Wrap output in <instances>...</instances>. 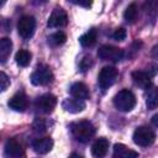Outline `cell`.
Segmentation results:
<instances>
[{
	"mask_svg": "<svg viewBox=\"0 0 158 158\" xmlns=\"http://www.w3.org/2000/svg\"><path fill=\"white\" fill-rule=\"evenodd\" d=\"M137 157H138V152L128 148L122 143H116L114 146L112 158H137Z\"/></svg>",
	"mask_w": 158,
	"mask_h": 158,
	"instance_id": "5bb4252c",
	"label": "cell"
},
{
	"mask_svg": "<svg viewBox=\"0 0 158 158\" xmlns=\"http://www.w3.org/2000/svg\"><path fill=\"white\" fill-rule=\"evenodd\" d=\"M152 123L158 127V114H156V115L152 117Z\"/></svg>",
	"mask_w": 158,
	"mask_h": 158,
	"instance_id": "f546056e",
	"label": "cell"
},
{
	"mask_svg": "<svg viewBox=\"0 0 158 158\" xmlns=\"http://www.w3.org/2000/svg\"><path fill=\"white\" fill-rule=\"evenodd\" d=\"M91 65H93V59H91L90 56H85V57L80 60V69H81L83 72L88 70Z\"/></svg>",
	"mask_w": 158,
	"mask_h": 158,
	"instance_id": "d4e9b609",
	"label": "cell"
},
{
	"mask_svg": "<svg viewBox=\"0 0 158 158\" xmlns=\"http://www.w3.org/2000/svg\"><path fill=\"white\" fill-rule=\"evenodd\" d=\"M53 81V73L48 65H38L36 70L31 74V83L37 86H43L48 85L49 83Z\"/></svg>",
	"mask_w": 158,
	"mask_h": 158,
	"instance_id": "3957f363",
	"label": "cell"
},
{
	"mask_svg": "<svg viewBox=\"0 0 158 158\" xmlns=\"http://www.w3.org/2000/svg\"><path fill=\"white\" fill-rule=\"evenodd\" d=\"M133 142L141 147H148L156 141V133L147 126H139L133 132Z\"/></svg>",
	"mask_w": 158,
	"mask_h": 158,
	"instance_id": "277c9868",
	"label": "cell"
},
{
	"mask_svg": "<svg viewBox=\"0 0 158 158\" xmlns=\"http://www.w3.org/2000/svg\"><path fill=\"white\" fill-rule=\"evenodd\" d=\"M57 105V98L52 94H43L35 101V107L42 114H51Z\"/></svg>",
	"mask_w": 158,
	"mask_h": 158,
	"instance_id": "52a82bcc",
	"label": "cell"
},
{
	"mask_svg": "<svg viewBox=\"0 0 158 158\" xmlns=\"http://www.w3.org/2000/svg\"><path fill=\"white\" fill-rule=\"evenodd\" d=\"M11 49H12V42L10 38L4 37L0 40V62L5 63L10 54H11Z\"/></svg>",
	"mask_w": 158,
	"mask_h": 158,
	"instance_id": "d6986e66",
	"label": "cell"
},
{
	"mask_svg": "<svg viewBox=\"0 0 158 158\" xmlns=\"http://www.w3.org/2000/svg\"><path fill=\"white\" fill-rule=\"evenodd\" d=\"M98 40V31L96 28H90L89 31H86L84 35L80 36L79 42L83 47H91L96 43Z\"/></svg>",
	"mask_w": 158,
	"mask_h": 158,
	"instance_id": "ffe728a7",
	"label": "cell"
},
{
	"mask_svg": "<svg viewBox=\"0 0 158 158\" xmlns=\"http://www.w3.org/2000/svg\"><path fill=\"white\" fill-rule=\"evenodd\" d=\"M32 148L37 154H46L53 148V139L51 137L37 138L33 141Z\"/></svg>",
	"mask_w": 158,
	"mask_h": 158,
	"instance_id": "7c38bea8",
	"label": "cell"
},
{
	"mask_svg": "<svg viewBox=\"0 0 158 158\" xmlns=\"http://www.w3.org/2000/svg\"><path fill=\"white\" fill-rule=\"evenodd\" d=\"M67 41V35L62 31H58V32H54L53 35H51L48 37V43L51 46H60L63 44L64 42Z\"/></svg>",
	"mask_w": 158,
	"mask_h": 158,
	"instance_id": "603a6c76",
	"label": "cell"
},
{
	"mask_svg": "<svg viewBox=\"0 0 158 158\" xmlns=\"http://www.w3.org/2000/svg\"><path fill=\"white\" fill-rule=\"evenodd\" d=\"M146 106L148 110L158 107V86H151L146 91Z\"/></svg>",
	"mask_w": 158,
	"mask_h": 158,
	"instance_id": "ac0fdd59",
	"label": "cell"
},
{
	"mask_svg": "<svg viewBox=\"0 0 158 158\" xmlns=\"http://www.w3.org/2000/svg\"><path fill=\"white\" fill-rule=\"evenodd\" d=\"M67 23H68L67 12L60 7H56L48 19L47 26L56 28V27H64V26H67Z\"/></svg>",
	"mask_w": 158,
	"mask_h": 158,
	"instance_id": "9c48e42d",
	"label": "cell"
},
{
	"mask_svg": "<svg viewBox=\"0 0 158 158\" xmlns=\"http://www.w3.org/2000/svg\"><path fill=\"white\" fill-rule=\"evenodd\" d=\"M73 4H75V5H80V6H85V7H89L90 5H91V2H89V1H86V2H83V1H72Z\"/></svg>",
	"mask_w": 158,
	"mask_h": 158,
	"instance_id": "f1b7e54d",
	"label": "cell"
},
{
	"mask_svg": "<svg viewBox=\"0 0 158 158\" xmlns=\"http://www.w3.org/2000/svg\"><path fill=\"white\" fill-rule=\"evenodd\" d=\"M126 35H127L126 30H125L123 27H120V28H116V30H115V32L112 33V37H114V40H116V41H123V40L126 38Z\"/></svg>",
	"mask_w": 158,
	"mask_h": 158,
	"instance_id": "cb8c5ba5",
	"label": "cell"
},
{
	"mask_svg": "<svg viewBox=\"0 0 158 158\" xmlns=\"http://www.w3.org/2000/svg\"><path fill=\"white\" fill-rule=\"evenodd\" d=\"M69 91H70V95H72L73 98L79 99V100H86V99H89V96H90V93H89L88 86H86L84 83H80V81L74 83V84L70 86Z\"/></svg>",
	"mask_w": 158,
	"mask_h": 158,
	"instance_id": "2e32d148",
	"label": "cell"
},
{
	"mask_svg": "<svg viewBox=\"0 0 158 158\" xmlns=\"http://www.w3.org/2000/svg\"><path fill=\"white\" fill-rule=\"evenodd\" d=\"M35 28H36V20H35L33 16H30V15L22 16L17 22L19 35L25 40L32 37V35L35 32Z\"/></svg>",
	"mask_w": 158,
	"mask_h": 158,
	"instance_id": "8992f818",
	"label": "cell"
},
{
	"mask_svg": "<svg viewBox=\"0 0 158 158\" xmlns=\"http://www.w3.org/2000/svg\"><path fill=\"white\" fill-rule=\"evenodd\" d=\"M114 105L117 110L128 112L136 106V96L131 90L122 89L114 96Z\"/></svg>",
	"mask_w": 158,
	"mask_h": 158,
	"instance_id": "7a4b0ae2",
	"label": "cell"
},
{
	"mask_svg": "<svg viewBox=\"0 0 158 158\" xmlns=\"http://www.w3.org/2000/svg\"><path fill=\"white\" fill-rule=\"evenodd\" d=\"M98 57L102 60L118 62L123 57V51L121 48L114 47V46H101L98 51Z\"/></svg>",
	"mask_w": 158,
	"mask_h": 158,
	"instance_id": "ba28073f",
	"label": "cell"
},
{
	"mask_svg": "<svg viewBox=\"0 0 158 158\" xmlns=\"http://www.w3.org/2000/svg\"><path fill=\"white\" fill-rule=\"evenodd\" d=\"M31 53L28 52V51H26V49H20L17 53H16V56H15V60H16V63L20 65V67H27L28 64H30V62H31Z\"/></svg>",
	"mask_w": 158,
	"mask_h": 158,
	"instance_id": "7402d4cb",
	"label": "cell"
},
{
	"mask_svg": "<svg viewBox=\"0 0 158 158\" xmlns=\"http://www.w3.org/2000/svg\"><path fill=\"white\" fill-rule=\"evenodd\" d=\"M107 149H109V141L101 137L94 142L91 147V153L95 158H104L107 153Z\"/></svg>",
	"mask_w": 158,
	"mask_h": 158,
	"instance_id": "e0dca14e",
	"label": "cell"
},
{
	"mask_svg": "<svg viewBox=\"0 0 158 158\" xmlns=\"http://www.w3.org/2000/svg\"><path fill=\"white\" fill-rule=\"evenodd\" d=\"M32 127H33V130L36 132H43V131H46V125H44V122H43L42 118H37L33 122V126Z\"/></svg>",
	"mask_w": 158,
	"mask_h": 158,
	"instance_id": "4316f807",
	"label": "cell"
},
{
	"mask_svg": "<svg viewBox=\"0 0 158 158\" xmlns=\"http://www.w3.org/2000/svg\"><path fill=\"white\" fill-rule=\"evenodd\" d=\"M0 81H1V85H0L1 91H5V90L7 89V86L10 85V79L7 78V75H6L4 72L0 73Z\"/></svg>",
	"mask_w": 158,
	"mask_h": 158,
	"instance_id": "484cf974",
	"label": "cell"
},
{
	"mask_svg": "<svg viewBox=\"0 0 158 158\" xmlns=\"http://www.w3.org/2000/svg\"><path fill=\"white\" fill-rule=\"evenodd\" d=\"M137 16H138V6H137V4L132 2V4H130L126 7L125 14H123V17H125V20L128 23H133L137 20Z\"/></svg>",
	"mask_w": 158,
	"mask_h": 158,
	"instance_id": "44dd1931",
	"label": "cell"
},
{
	"mask_svg": "<svg viewBox=\"0 0 158 158\" xmlns=\"http://www.w3.org/2000/svg\"><path fill=\"white\" fill-rule=\"evenodd\" d=\"M151 56H152L153 58L158 59V44H156V46L152 48V51H151Z\"/></svg>",
	"mask_w": 158,
	"mask_h": 158,
	"instance_id": "83f0119b",
	"label": "cell"
},
{
	"mask_svg": "<svg viewBox=\"0 0 158 158\" xmlns=\"http://www.w3.org/2000/svg\"><path fill=\"white\" fill-rule=\"evenodd\" d=\"M5 153L10 158H23L25 148L16 138H9L5 143Z\"/></svg>",
	"mask_w": 158,
	"mask_h": 158,
	"instance_id": "8fae6325",
	"label": "cell"
},
{
	"mask_svg": "<svg viewBox=\"0 0 158 158\" xmlns=\"http://www.w3.org/2000/svg\"><path fill=\"white\" fill-rule=\"evenodd\" d=\"M27 105H28V101L23 93H17L9 100V106L15 111L22 112L27 109Z\"/></svg>",
	"mask_w": 158,
	"mask_h": 158,
	"instance_id": "4fadbf2b",
	"label": "cell"
},
{
	"mask_svg": "<svg viewBox=\"0 0 158 158\" xmlns=\"http://www.w3.org/2000/svg\"><path fill=\"white\" fill-rule=\"evenodd\" d=\"M70 131L73 137L80 142V143H86L89 142L94 135H95V127L91 122L86 120H81L79 122H74L70 125Z\"/></svg>",
	"mask_w": 158,
	"mask_h": 158,
	"instance_id": "6da1fadb",
	"label": "cell"
},
{
	"mask_svg": "<svg viewBox=\"0 0 158 158\" xmlns=\"http://www.w3.org/2000/svg\"><path fill=\"white\" fill-rule=\"evenodd\" d=\"M152 78L153 75L148 70H135L132 72V80L136 86L141 89H149L152 86Z\"/></svg>",
	"mask_w": 158,
	"mask_h": 158,
	"instance_id": "30bf717a",
	"label": "cell"
},
{
	"mask_svg": "<svg viewBox=\"0 0 158 158\" xmlns=\"http://www.w3.org/2000/svg\"><path fill=\"white\" fill-rule=\"evenodd\" d=\"M69 158H84V157L80 156V154H78V153H72V154L69 156Z\"/></svg>",
	"mask_w": 158,
	"mask_h": 158,
	"instance_id": "4dcf8cb0",
	"label": "cell"
},
{
	"mask_svg": "<svg viewBox=\"0 0 158 158\" xmlns=\"http://www.w3.org/2000/svg\"><path fill=\"white\" fill-rule=\"evenodd\" d=\"M62 106L68 112L78 114V112H81L85 109V102H84V100H79V99L72 98V99H65L62 102Z\"/></svg>",
	"mask_w": 158,
	"mask_h": 158,
	"instance_id": "9a60e30c",
	"label": "cell"
},
{
	"mask_svg": "<svg viewBox=\"0 0 158 158\" xmlns=\"http://www.w3.org/2000/svg\"><path fill=\"white\" fill-rule=\"evenodd\" d=\"M117 74L118 73H117V69L115 67H111V65L104 67L98 75V83H99L100 88L102 90H106L111 85H114V83L117 79Z\"/></svg>",
	"mask_w": 158,
	"mask_h": 158,
	"instance_id": "5b68a950",
	"label": "cell"
}]
</instances>
